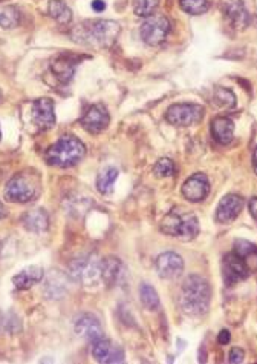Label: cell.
I'll use <instances>...</instances> for the list:
<instances>
[{"label": "cell", "instance_id": "obj_30", "mask_svg": "<svg viewBox=\"0 0 257 364\" xmlns=\"http://www.w3.org/2000/svg\"><path fill=\"white\" fill-rule=\"evenodd\" d=\"M158 6H160V0H133V11L138 17L154 16Z\"/></svg>", "mask_w": 257, "mask_h": 364}, {"label": "cell", "instance_id": "obj_9", "mask_svg": "<svg viewBox=\"0 0 257 364\" xmlns=\"http://www.w3.org/2000/svg\"><path fill=\"white\" fill-rule=\"evenodd\" d=\"M249 269L247 267L244 258H242L238 252H230L222 260V277L225 286H234L239 281H244L249 277Z\"/></svg>", "mask_w": 257, "mask_h": 364}, {"label": "cell", "instance_id": "obj_16", "mask_svg": "<svg viewBox=\"0 0 257 364\" xmlns=\"http://www.w3.org/2000/svg\"><path fill=\"white\" fill-rule=\"evenodd\" d=\"M75 332H77L80 337L88 340L90 345L104 338V331L100 322H98L97 317L90 314H83L77 318V322H75Z\"/></svg>", "mask_w": 257, "mask_h": 364}, {"label": "cell", "instance_id": "obj_27", "mask_svg": "<svg viewBox=\"0 0 257 364\" xmlns=\"http://www.w3.org/2000/svg\"><path fill=\"white\" fill-rule=\"evenodd\" d=\"M140 299H141V303L144 304V308L149 310H156L158 308H160V296H158L155 289L147 283L141 285Z\"/></svg>", "mask_w": 257, "mask_h": 364}, {"label": "cell", "instance_id": "obj_1", "mask_svg": "<svg viewBox=\"0 0 257 364\" xmlns=\"http://www.w3.org/2000/svg\"><path fill=\"white\" fill-rule=\"evenodd\" d=\"M121 28L113 20H88L71 33L74 42L95 48H110L117 42Z\"/></svg>", "mask_w": 257, "mask_h": 364}, {"label": "cell", "instance_id": "obj_12", "mask_svg": "<svg viewBox=\"0 0 257 364\" xmlns=\"http://www.w3.org/2000/svg\"><path fill=\"white\" fill-rule=\"evenodd\" d=\"M155 267L158 276L164 280H175L184 271V260L176 252H164L156 258Z\"/></svg>", "mask_w": 257, "mask_h": 364}, {"label": "cell", "instance_id": "obj_29", "mask_svg": "<svg viewBox=\"0 0 257 364\" xmlns=\"http://www.w3.org/2000/svg\"><path fill=\"white\" fill-rule=\"evenodd\" d=\"M181 8L185 13L192 14V16H201V14H206L210 8L208 0H179Z\"/></svg>", "mask_w": 257, "mask_h": 364}, {"label": "cell", "instance_id": "obj_19", "mask_svg": "<svg viewBox=\"0 0 257 364\" xmlns=\"http://www.w3.org/2000/svg\"><path fill=\"white\" fill-rule=\"evenodd\" d=\"M124 276V267L119 258L108 257L101 260V280L108 287L117 286Z\"/></svg>", "mask_w": 257, "mask_h": 364}, {"label": "cell", "instance_id": "obj_14", "mask_svg": "<svg viewBox=\"0 0 257 364\" xmlns=\"http://www.w3.org/2000/svg\"><path fill=\"white\" fill-rule=\"evenodd\" d=\"M244 198L236 194H229L225 196L221 202L217 205L216 209V221L226 225V223H231L239 217V214L244 207Z\"/></svg>", "mask_w": 257, "mask_h": 364}, {"label": "cell", "instance_id": "obj_6", "mask_svg": "<svg viewBox=\"0 0 257 364\" xmlns=\"http://www.w3.org/2000/svg\"><path fill=\"white\" fill-rule=\"evenodd\" d=\"M69 276L83 286H94L101 280V260L97 254L75 258L69 266Z\"/></svg>", "mask_w": 257, "mask_h": 364}, {"label": "cell", "instance_id": "obj_25", "mask_svg": "<svg viewBox=\"0 0 257 364\" xmlns=\"http://www.w3.org/2000/svg\"><path fill=\"white\" fill-rule=\"evenodd\" d=\"M48 13L60 25H67L72 20V11L66 5L65 0H51L48 5Z\"/></svg>", "mask_w": 257, "mask_h": 364}, {"label": "cell", "instance_id": "obj_23", "mask_svg": "<svg viewBox=\"0 0 257 364\" xmlns=\"http://www.w3.org/2000/svg\"><path fill=\"white\" fill-rule=\"evenodd\" d=\"M234 252L244 258V262L249 272H257V246L247 240H236L234 242Z\"/></svg>", "mask_w": 257, "mask_h": 364}, {"label": "cell", "instance_id": "obj_37", "mask_svg": "<svg viewBox=\"0 0 257 364\" xmlns=\"http://www.w3.org/2000/svg\"><path fill=\"white\" fill-rule=\"evenodd\" d=\"M253 168H254V173L257 174V148H256L254 154H253Z\"/></svg>", "mask_w": 257, "mask_h": 364}, {"label": "cell", "instance_id": "obj_34", "mask_svg": "<svg viewBox=\"0 0 257 364\" xmlns=\"http://www.w3.org/2000/svg\"><path fill=\"white\" fill-rule=\"evenodd\" d=\"M230 340H231L230 332L225 331V329H224L221 333H219V337H217V341H219V343H221V345H229Z\"/></svg>", "mask_w": 257, "mask_h": 364}, {"label": "cell", "instance_id": "obj_21", "mask_svg": "<svg viewBox=\"0 0 257 364\" xmlns=\"http://www.w3.org/2000/svg\"><path fill=\"white\" fill-rule=\"evenodd\" d=\"M22 223H24L26 231L40 234V232L47 231L49 226V215L47 211L43 209V207H35V209H31L24 214V217H22Z\"/></svg>", "mask_w": 257, "mask_h": 364}, {"label": "cell", "instance_id": "obj_22", "mask_svg": "<svg viewBox=\"0 0 257 364\" xmlns=\"http://www.w3.org/2000/svg\"><path fill=\"white\" fill-rule=\"evenodd\" d=\"M211 134L217 143L229 145L234 136V123L229 117H216L211 122Z\"/></svg>", "mask_w": 257, "mask_h": 364}, {"label": "cell", "instance_id": "obj_17", "mask_svg": "<svg viewBox=\"0 0 257 364\" xmlns=\"http://www.w3.org/2000/svg\"><path fill=\"white\" fill-rule=\"evenodd\" d=\"M222 10L233 28L245 29L249 25L251 17H249V13L247 11L245 3L242 0H226Z\"/></svg>", "mask_w": 257, "mask_h": 364}, {"label": "cell", "instance_id": "obj_3", "mask_svg": "<svg viewBox=\"0 0 257 364\" xmlns=\"http://www.w3.org/2000/svg\"><path fill=\"white\" fill-rule=\"evenodd\" d=\"M86 155V146L80 139L74 136H63L56 145L48 148L44 152V160L49 166L72 168L80 163Z\"/></svg>", "mask_w": 257, "mask_h": 364}, {"label": "cell", "instance_id": "obj_15", "mask_svg": "<svg viewBox=\"0 0 257 364\" xmlns=\"http://www.w3.org/2000/svg\"><path fill=\"white\" fill-rule=\"evenodd\" d=\"M92 355L98 363H123L124 351L121 346L113 345L110 340L101 338L92 343Z\"/></svg>", "mask_w": 257, "mask_h": 364}, {"label": "cell", "instance_id": "obj_38", "mask_svg": "<svg viewBox=\"0 0 257 364\" xmlns=\"http://www.w3.org/2000/svg\"><path fill=\"white\" fill-rule=\"evenodd\" d=\"M0 140H2V128H0Z\"/></svg>", "mask_w": 257, "mask_h": 364}, {"label": "cell", "instance_id": "obj_36", "mask_svg": "<svg viewBox=\"0 0 257 364\" xmlns=\"http://www.w3.org/2000/svg\"><path fill=\"white\" fill-rule=\"evenodd\" d=\"M6 214H8V212H6V209H5V206H3V203H2V202H0V220H2V219H5V217H6Z\"/></svg>", "mask_w": 257, "mask_h": 364}, {"label": "cell", "instance_id": "obj_26", "mask_svg": "<svg viewBox=\"0 0 257 364\" xmlns=\"http://www.w3.org/2000/svg\"><path fill=\"white\" fill-rule=\"evenodd\" d=\"M213 105L219 109H233L236 106V95L231 89H226L224 86H216L213 91Z\"/></svg>", "mask_w": 257, "mask_h": 364}, {"label": "cell", "instance_id": "obj_5", "mask_svg": "<svg viewBox=\"0 0 257 364\" xmlns=\"http://www.w3.org/2000/svg\"><path fill=\"white\" fill-rule=\"evenodd\" d=\"M161 231L165 235L175 237L183 242H190L199 234V221L194 214L184 212L183 209H173L164 217Z\"/></svg>", "mask_w": 257, "mask_h": 364}, {"label": "cell", "instance_id": "obj_31", "mask_svg": "<svg viewBox=\"0 0 257 364\" xmlns=\"http://www.w3.org/2000/svg\"><path fill=\"white\" fill-rule=\"evenodd\" d=\"M175 163H173L170 159H161L156 161V165L154 166V174L160 178H165V177H172L175 174Z\"/></svg>", "mask_w": 257, "mask_h": 364}, {"label": "cell", "instance_id": "obj_35", "mask_svg": "<svg viewBox=\"0 0 257 364\" xmlns=\"http://www.w3.org/2000/svg\"><path fill=\"white\" fill-rule=\"evenodd\" d=\"M92 8L97 11V13H101L106 10V3L103 2V0H94L92 2Z\"/></svg>", "mask_w": 257, "mask_h": 364}, {"label": "cell", "instance_id": "obj_13", "mask_svg": "<svg viewBox=\"0 0 257 364\" xmlns=\"http://www.w3.org/2000/svg\"><path fill=\"white\" fill-rule=\"evenodd\" d=\"M210 194L208 177L202 173H196L187 178L183 184V196L192 203H199Z\"/></svg>", "mask_w": 257, "mask_h": 364}, {"label": "cell", "instance_id": "obj_4", "mask_svg": "<svg viewBox=\"0 0 257 364\" xmlns=\"http://www.w3.org/2000/svg\"><path fill=\"white\" fill-rule=\"evenodd\" d=\"M42 180L35 171H22L6 183L5 198L11 203H29L40 196Z\"/></svg>", "mask_w": 257, "mask_h": 364}, {"label": "cell", "instance_id": "obj_32", "mask_svg": "<svg viewBox=\"0 0 257 364\" xmlns=\"http://www.w3.org/2000/svg\"><path fill=\"white\" fill-rule=\"evenodd\" d=\"M245 358V352L242 351V349L239 347H234L230 351V355H229V361L231 364H238V363H242Z\"/></svg>", "mask_w": 257, "mask_h": 364}, {"label": "cell", "instance_id": "obj_28", "mask_svg": "<svg viewBox=\"0 0 257 364\" xmlns=\"http://www.w3.org/2000/svg\"><path fill=\"white\" fill-rule=\"evenodd\" d=\"M20 13L16 6H5L0 10V26L3 29H13L19 25Z\"/></svg>", "mask_w": 257, "mask_h": 364}, {"label": "cell", "instance_id": "obj_7", "mask_svg": "<svg viewBox=\"0 0 257 364\" xmlns=\"http://www.w3.org/2000/svg\"><path fill=\"white\" fill-rule=\"evenodd\" d=\"M204 117V108L196 103H178L167 109L165 118L173 126H179V128H187L199 123Z\"/></svg>", "mask_w": 257, "mask_h": 364}, {"label": "cell", "instance_id": "obj_20", "mask_svg": "<svg viewBox=\"0 0 257 364\" xmlns=\"http://www.w3.org/2000/svg\"><path fill=\"white\" fill-rule=\"evenodd\" d=\"M43 276H44L43 267L28 266L13 277V285L16 286L19 291H26V289H31L34 285L40 283L43 280Z\"/></svg>", "mask_w": 257, "mask_h": 364}, {"label": "cell", "instance_id": "obj_18", "mask_svg": "<svg viewBox=\"0 0 257 364\" xmlns=\"http://www.w3.org/2000/svg\"><path fill=\"white\" fill-rule=\"evenodd\" d=\"M77 65H78L77 56L60 54L54 58V61H52L51 71L54 72V76L58 81H62V84H67V81L72 80Z\"/></svg>", "mask_w": 257, "mask_h": 364}, {"label": "cell", "instance_id": "obj_2", "mask_svg": "<svg viewBox=\"0 0 257 364\" xmlns=\"http://www.w3.org/2000/svg\"><path fill=\"white\" fill-rule=\"evenodd\" d=\"M211 287L208 281L201 276H190L183 285L179 304L187 315H204L210 308Z\"/></svg>", "mask_w": 257, "mask_h": 364}, {"label": "cell", "instance_id": "obj_24", "mask_svg": "<svg viewBox=\"0 0 257 364\" xmlns=\"http://www.w3.org/2000/svg\"><path fill=\"white\" fill-rule=\"evenodd\" d=\"M118 169L113 168V166H109L103 169L100 174H98L97 177V189L100 194L103 196H108V194H112L113 191V184H115L117 178H118Z\"/></svg>", "mask_w": 257, "mask_h": 364}, {"label": "cell", "instance_id": "obj_8", "mask_svg": "<svg viewBox=\"0 0 257 364\" xmlns=\"http://www.w3.org/2000/svg\"><path fill=\"white\" fill-rule=\"evenodd\" d=\"M170 33V22L165 16H160V14H154L150 16L144 24L141 25L140 34L141 39L144 43L150 45V47H156V45H161Z\"/></svg>", "mask_w": 257, "mask_h": 364}, {"label": "cell", "instance_id": "obj_33", "mask_svg": "<svg viewBox=\"0 0 257 364\" xmlns=\"http://www.w3.org/2000/svg\"><path fill=\"white\" fill-rule=\"evenodd\" d=\"M249 214H251V217L257 221V197H253L251 200H249Z\"/></svg>", "mask_w": 257, "mask_h": 364}, {"label": "cell", "instance_id": "obj_11", "mask_svg": "<svg viewBox=\"0 0 257 364\" xmlns=\"http://www.w3.org/2000/svg\"><path fill=\"white\" fill-rule=\"evenodd\" d=\"M110 123V116L103 105L89 106L80 118V125L90 134H100Z\"/></svg>", "mask_w": 257, "mask_h": 364}, {"label": "cell", "instance_id": "obj_10", "mask_svg": "<svg viewBox=\"0 0 257 364\" xmlns=\"http://www.w3.org/2000/svg\"><path fill=\"white\" fill-rule=\"evenodd\" d=\"M31 120L40 131H48L56 126L54 102L48 97L35 100L31 105Z\"/></svg>", "mask_w": 257, "mask_h": 364}]
</instances>
